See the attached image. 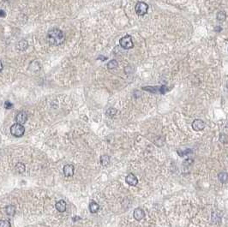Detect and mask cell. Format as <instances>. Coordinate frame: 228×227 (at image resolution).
Wrapping results in <instances>:
<instances>
[{"instance_id": "cell-1", "label": "cell", "mask_w": 228, "mask_h": 227, "mask_svg": "<svg viewBox=\"0 0 228 227\" xmlns=\"http://www.w3.org/2000/svg\"><path fill=\"white\" fill-rule=\"evenodd\" d=\"M46 38L49 44L52 45H60L65 40V36L64 32L57 28L50 29L47 33Z\"/></svg>"}, {"instance_id": "cell-2", "label": "cell", "mask_w": 228, "mask_h": 227, "mask_svg": "<svg viewBox=\"0 0 228 227\" xmlns=\"http://www.w3.org/2000/svg\"><path fill=\"white\" fill-rule=\"evenodd\" d=\"M119 45L120 46L125 49V50H129L131 49L134 47V43L132 40V37L130 34H126L125 36L122 37L120 40H119Z\"/></svg>"}, {"instance_id": "cell-3", "label": "cell", "mask_w": 228, "mask_h": 227, "mask_svg": "<svg viewBox=\"0 0 228 227\" xmlns=\"http://www.w3.org/2000/svg\"><path fill=\"white\" fill-rule=\"evenodd\" d=\"M24 132H25V128L22 124H15L11 127V135L15 137H22L24 135Z\"/></svg>"}, {"instance_id": "cell-4", "label": "cell", "mask_w": 228, "mask_h": 227, "mask_svg": "<svg viewBox=\"0 0 228 227\" xmlns=\"http://www.w3.org/2000/svg\"><path fill=\"white\" fill-rule=\"evenodd\" d=\"M148 5L144 2H138L135 6V11L138 16H144L148 13Z\"/></svg>"}, {"instance_id": "cell-5", "label": "cell", "mask_w": 228, "mask_h": 227, "mask_svg": "<svg viewBox=\"0 0 228 227\" xmlns=\"http://www.w3.org/2000/svg\"><path fill=\"white\" fill-rule=\"evenodd\" d=\"M205 126H206L205 122L201 119H195L192 123V129L195 131H201L204 130Z\"/></svg>"}, {"instance_id": "cell-6", "label": "cell", "mask_w": 228, "mask_h": 227, "mask_svg": "<svg viewBox=\"0 0 228 227\" xmlns=\"http://www.w3.org/2000/svg\"><path fill=\"white\" fill-rule=\"evenodd\" d=\"M27 120H28V114L25 112H20L19 113H17V117H16L17 124L23 125L27 122Z\"/></svg>"}, {"instance_id": "cell-7", "label": "cell", "mask_w": 228, "mask_h": 227, "mask_svg": "<svg viewBox=\"0 0 228 227\" xmlns=\"http://www.w3.org/2000/svg\"><path fill=\"white\" fill-rule=\"evenodd\" d=\"M64 175L67 177L72 176L75 172V166L73 165H65L63 168Z\"/></svg>"}, {"instance_id": "cell-8", "label": "cell", "mask_w": 228, "mask_h": 227, "mask_svg": "<svg viewBox=\"0 0 228 227\" xmlns=\"http://www.w3.org/2000/svg\"><path fill=\"white\" fill-rule=\"evenodd\" d=\"M125 181L128 183L130 186H136L137 183H138V179L137 177L135 176L132 173H130L128 174L126 177H125Z\"/></svg>"}, {"instance_id": "cell-9", "label": "cell", "mask_w": 228, "mask_h": 227, "mask_svg": "<svg viewBox=\"0 0 228 227\" xmlns=\"http://www.w3.org/2000/svg\"><path fill=\"white\" fill-rule=\"evenodd\" d=\"M133 216L134 219H135L136 221H140V220H142L145 217V212L143 211V209H142L141 207H137V208H136V209L134 210Z\"/></svg>"}, {"instance_id": "cell-10", "label": "cell", "mask_w": 228, "mask_h": 227, "mask_svg": "<svg viewBox=\"0 0 228 227\" xmlns=\"http://www.w3.org/2000/svg\"><path fill=\"white\" fill-rule=\"evenodd\" d=\"M66 202L64 200H60L58 201H57L55 204V207L59 213H64L66 210Z\"/></svg>"}, {"instance_id": "cell-11", "label": "cell", "mask_w": 228, "mask_h": 227, "mask_svg": "<svg viewBox=\"0 0 228 227\" xmlns=\"http://www.w3.org/2000/svg\"><path fill=\"white\" fill-rule=\"evenodd\" d=\"M89 209L91 213H98V211L100 210V206L97 202H95V201H92L89 203Z\"/></svg>"}, {"instance_id": "cell-12", "label": "cell", "mask_w": 228, "mask_h": 227, "mask_svg": "<svg viewBox=\"0 0 228 227\" xmlns=\"http://www.w3.org/2000/svg\"><path fill=\"white\" fill-rule=\"evenodd\" d=\"M100 161L102 166H107L110 164V157L106 154H104L100 157Z\"/></svg>"}, {"instance_id": "cell-13", "label": "cell", "mask_w": 228, "mask_h": 227, "mask_svg": "<svg viewBox=\"0 0 228 227\" xmlns=\"http://www.w3.org/2000/svg\"><path fill=\"white\" fill-rule=\"evenodd\" d=\"M28 46V42L24 40L19 41V43L17 44V48H18L19 50H21V51H24V50H26Z\"/></svg>"}, {"instance_id": "cell-14", "label": "cell", "mask_w": 228, "mask_h": 227, "mask_svg": "<svg viewBox=\"0 0 228 227\" xmlns=\"http://www.w3.org/2000/svg\"><path fill=\"white\" fill-rule=\"evenodd\" d=\"M218 178L220 183H226L227 182V173L226 172H220L218 174Z\"/></svg>"}, {"instance_id": "cell-15", "label": "cell", "mask_w": 228, "mask_h": 227, "mask_svg": "<svg viewBox=\"0 0 228 227\" xmlns=\"http://www.w3.org/2000/svg\"><path fill=\"white\" fill-rule=\"evenodd\" d=\"M6 213L8 214V215L10 216H13L15 214V212H16V208H15V207L14 206H8V207H6Z\"/></svg>"}, {"instance_id": "cell-16", "label": "cell", "mask_w": 228, "mask_h": 227, "mask_svg": "<svg viewBox=\"0 0 228 227\" xmlns=\"http://www.w3.org/2000/svg\"><path fill=\"white\" fill-rule=\"evenodd\" d=\"M178 153L179 156H182V157H183L184 155L192 153V150H191V149H189V148H186L185 150H184V149H178Z\"/></svg>"}, {"instance_id": "cell-17", "label": "cell", "mask_w": 228, "mask_h": 227, "mask_svg": "<svg viewBox=\"0 0 228 227\" xmlns=\"http://www.w3.org/2000/svg\"><path fill=\"white\" fill-rule=\"evenodd\" d=\"M118 66V63L116 60H111L110 62L107 63V68L109 69H116L117 68Z\"/></svg>"}, {"instance_id": "cell-18", "label": "cell", "mask_w": 228, "mask_h": 227, "mask_svg": "<svg viewBox=\"0 0 228 227\" xmlns=\"http://www.w3.org/2000/svg\"><path fill=\"white\" fill-rule=\"evenodd\" d=\"M117 114V110L115 108H109L106 111V115L110 118H112L113 116H115Z\"/></svg>"}, {"instance_id": "cell-19", "label": "cell", "mask_w": 228, "mask_h": 227, "mask_svg": "<svg viewBox=\"0 0 228 227\" xmlns=\"http://www.w3.org/2000/svg\"><path fill=\"white\" fill-rule=\"evenodd\" d=\"M16 170H17V172L22 173L25 170V165L22 163H17V165H16Z\"/></svg>"}, {"instance_id": "cell-20", "label": "cell", "mask_w": 228, "mask_h": 227, "mask_svg": "<svg viewBox=\"0 0 228 227\" xmlns=\"http://www.w3.org/2000/svg\"><path fill=\"white\" fill-rule=\"evenodd\" d=\"M217 19L220 21V22L224 21V20L226 19V14H225V12H223V11L219 12V13L217 14Z\"/></svg>"}, {"instance_id": "cell-21", "label": "cell", "mask_w": 228, "mask_h": 227, "mask_svg": "<svg viewBox=\"0 0 228 227\" xmlns=\"http://www.w3.org/2000/svg\"><path fill=\"white\" fill-rule=\"evenodd\" d=\"M193 163H194V160L192 159H186L183 161V165L185 166H190Z\"/></svg>"}, {"instance_id": "cell-22", "label": "cell", "mask_w": 228, "mask_h": 227, "mask_svg": "<svg viewBox=\"0 0 228 227\" xmlns=\"http://www.w3.org/2000/svg\"><path fill=\"white\" fill-rule=\"evenodd\" d=\"M0 227H11V223L7 220H0Z\"/></svg>"}, {"instance_id": "cell-23", "label": "cell", "mask_w": 228, "mask_h": 227, "mask_svg": "<svg viewBox=\"0 0 228 227\" xmlns=\"http://www.w3.org/2000/svg\"><path fill=\"white\" fill-rule=\"evenodd\" d=\"M5 109H11V108L13 107V104L10 101H5Z\"/></svg>"}, {"instance_id": "cell-24", "label": "cell", "mask_w": 228, "mask_h": 227, "mask_svg": "<svg viewBox=\"0 0 228 227\" xmlns=\"http://www.w3.org/2000/svg\"><path fill=\"white\" fill-rule=\"evenodd\" d=\"M6 16V13L5 11H0V17H5Z\"/></svg>"}, {"instance_id": "cell-25", "label": "cell", "mask_w": 228, "mask_h": 227, "mask_svg": "<svg viewBox=\"0 0 228 227\" xmlns=\"http://www.w3.org/2000/svg\"><path fill=\"white\" fill-rule=\"evenodd\" d=\"M77 219H81V218H80V217H74V218L72 219V220L74 222H76V220H77Z\"/></svg>"}, {"instance_id": "cell-26", "label": "cell", "mask_w": 228, "mask_h": 227, "mask_svg": "<svg viewBox=\"0 0 228 227\" xmlns=\"http://www.w3.org/2000/svg\"><path fill=\"white\" fill-rule=\"evenodd\" d=\"M2 70H3V63L0 61V72H1Z\"/></svg>"}]
</instances>
